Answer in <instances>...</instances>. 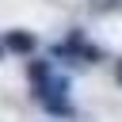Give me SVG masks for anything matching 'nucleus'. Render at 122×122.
<instances>
[{
	"instance_id": "nucleus-1",
	"label": "nucleus",
	"mask_w": 122,
	"mask_h": 122,
	"mask_svg": "<svg viewBox=\"0 0 122 122\" xmlns=\"http://www.w3.org/2000/svg\"><path fill=\"white\" fill-rule=\"evenodd\" d=\"M69 92H72L69 76H57V72H53V76H46V80L34 84V103H38L50 118H76V107H72Z\"/></svg>"
},
{
	"instance_id": "nucleus-2",
	"label": "nucleus",
	"mask_w": 122,
	"mask_h": 122,
	"mask_svg": "<svg viewBox=\"0 0 122 122\" xmlns=\"http://www.w3.org/2000/svg\"><path fill=\"white\" fill-rule=\"evenodd\" d=\"M0 42H4L8 53H19V57H30V53L38 50V38H34L30 30H8Z\"/></svg>"
},
{
	"instance_id": "nucleus-3",
	"label": "nucleus",
	"mask_w": 122,
	"mask_h": 122,
	"mask_svg": "<svg viewBox=\"0 0 122 122\" xmlns=\"http://www.w3.org/2000/svg\"><path fill=\"white\" fill-rule=\"evenodd\" d=\"M27 76H30V84H38V80H46V76H53V65L38 57V61H30V65H27Z\"/></svg>"
},
{
	"instance_id": "nucleus-4",
	"label": "nucleus",
	"mask_w": 122,
	"mask_h": 122,
	"mask_svg": "<svg viewBox=\"0 0 122 122\" xmlns=\"http://www.w3.org/2000/svg\"><path fill=\"white\" fill-rule=\"evenodd\" d=\"M92 8H95V11H118L122 0H92Z\"/></svg>"
},
{
	"instance_id": "nucleus-5",
	"label": "nucleus",
	"mask_w": 122,
	"mask_h": 122,
	"mask_svg": "<svg viewBox=\"0 0 122 122\" xmlns=\"http://www.w3.org/2000/svg\"><path fill=\"white\" fill-rule=\"evenodd\" d=\"M118 84H122V61H118Z\"/></svg>"
},
{
	"instance_id": "nucleus-6",
	"label": "nucleus",
	"mask_w": 122,
	"mask_h": 122,
	"mask_svg": "<svg viewBox=\"0 0 122 122\" xmlns=\"http://www.w3.org/2000/svg\"><path fill=\"white\" fill-rule=\"evenodd\" d=\"M4 53H8V50H4V42H0V57H4Z\"/></svg>"
}]
</instances>
